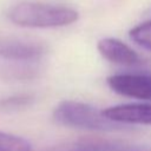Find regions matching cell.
<instances>
[{
  "mask_svg": "<svg viewBox=\"0 0 151 151\" xmlns=\"http://www.w3.org/2000/svg\"><path fill=\"white\" fill-rule=\"evenodd\" d=\"M7 15L13 24L29 28L64 27L79 19V13L71 7L41 2H20Z\"/></svg>",
  "mask_w": 151,
  "mask_h": 151,
  "instance_id": "obj_1",
  "label": "cell"
},
{
  "mask_svg": "<svg viewBox=\"0 0 151 151\" xmlns=\"http://www.w3.org/2000/svg\"><path fill=\"white\" fill-rule=\"evenodd\" d=\"M53 119L67 127L90 131H114L122 126L109 120L103 110L77 100L60 101L53 111Z\"/></svg>",
  "mask_w": 151,
  "mask_h": 151,
  "instance_id": "obj_2",
  "label": "cell"
},
{
  "mask_svg": "<svg viewBox=\"0 0 151 151\" xmlns=\"http://www.w3.org/2000/svg\"><path fill=\"white\" fill-rule=\"evenodd\" d=\"M109 87L124 97L140 100H151L150 73H118L106 80Z\"/></svg>",
  "mask_w": 151,
  "mask_h": 151,
  "instance_id": "obj_3",
  "label": "cell"
},
{
  "mask_svg": "<svg viewBox=\"0 0 151 151\" xmlns=\"http://www.w3.org/2000/svg\"><path fill=\"white\" fill-rule=\"evenodd\" d=\"M46 53L45 45L26 39L0 37V57L17 61H35Z\"/></svg>",
  "mask_w": 151,
  "mask_h": 151,
  "instance_id": "obj_4",
  "label": "cell"
},
{
  "mask_svg": "<svg viewBox=\"0 0 151 151\" xmlns=\"http://www.w3.org/2000/svg\"><path fill=\"white\" fill-rule=\"evenodd\" d=\"M103 114L119 125H151V104H119L103 110Z\"/></svg>",
  "mask_w": 151,
  "mask_h": 151,
  "instance_id": "obj_5",
  "label": "cell"
},
{
  "mask_svg": "<svg viewBox=\"0 0 151 151\" xmlns=\"http://www.w3.org/2000/svg\"><path fill=\"white\" fill-rule=\"evenodd\" d=\"M97 50L103 58L117 65L134 66L140 64V58L137 52L116 38L100 39L97 44Z\"/></svg>",
  "mask_w": 151,
  "mask_h": 151,
  "instance_id": "obj_6",
  "label": "cell"
},
{
  "mask_svg": "<svg viewBox=\"0 0 151 151\" xmlns=\"http://www.w3.org/2000/svg\"><path fill=\"white\" fill-rule=\"evenodd\" d=\"M130 39L143 48L151 50V21L142 22L129 32Z\"/></svg>",
  "mask_w": 151,
  "mask_h": 151,
  "instance_id": "obj_7",
  "label": "cell"
},
{
  "mask_svg": "<svg viewBox=\"0 0 151 151\" xmlns=\"http://www.w3.org/2000/svg\"><path fill=\"white\" fill-rule=\"evenodd\" d=\"M32 146L26 139L0 132V151H31Z\"/></svg>",
  "mask_w": 151,
  "mask_h": 151,
  "instance_id": "obj_8",
  "label": "cell"
},
{
  "mask_svg": "<svg viewBox=\"0 0 151 151\" xmlns=\"http://www.w3.org/2000/svg\"><path fill=\"white\" fill-rule=\"evenodd\" d=\"M68 151H139V150H133V149H127V147H119V146H110V145H80L76 149L68 150Z\"/></svg>",
  "mask_w": 151,
  "mask_h": 151,
  "instance_id": "obj_9",
  "label": "cell"
}]
</instances>
